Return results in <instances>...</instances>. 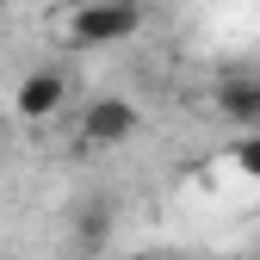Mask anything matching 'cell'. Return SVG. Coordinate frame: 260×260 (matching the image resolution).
<instances>
[{"instance_id":"obj_1","label":"cell","mask_w":260,"mask_h":260,"mask_svg":"<svg viewBox=\"0 0 260 260\" xmlns=\"http://www.w3.org/2000/svg\"><path fill=\"white\" fill-rule=\"evenodd\" d=\"M130 31H143V7H137V0H81V7L62 19V38H69L75 50L124 44Z\"/></svg>"},{"instance_id":"obj_2","label":"cell","mask_w":260,"mask_h":260,"mask_svg":"<svg viewBox=\"0 0 260 260\" xmlns=\"http://www.w3.org/2000/svg\"><path fill=\"white\" fill-rule=\"evenodd\" d=\"M81 143H93V149H118V143H130L143 130V112L130 106V100H118V93H100V100H87L81 106Z\"/></svg>"},{"instance_id":"obj_3","label":"cell","mask_w":260,"mask_h":260,"mask_svg":"<svg viewBox=\"0 0 260 260\" xmlns=\"http://www.w3.org/2000/svg\"><path fill=\"white\" fill-rule=\"evenodd\" d=\"M62 106H69V75H62V69H31V75L13 87V112L31 118V124L56 118Z\"/></svg>"},{"instance_id":"obj_4","label":"cell","mask_w":260,"mask_h":260,"mask_svg":"<svg viewBox=\"0 0 260 260\" xmlns=\"http://www.w3.org/2000/svg\"><path fill=\"white\" fill-rule=\"evenodd\" d=\"M217 112L236 130H260V81H217Z\"/></svg>"},{"instance_id":"obj_5","label":"cell","mask_w":260,"mask_h":260,"mask_svg":"<svg viewBox=\"0 0 260 260\" xmlns=\"http://www.w3.org/2000/svg\"><path fill=\"white\" fill-rule=\"evenodd\" d=\"M106 223H112V211H106V205H87V211H75V242H81V248L106 242Z\"/></svg>"},{"instance_id":"obj_6","label":"cell","mask_w":260,"mask_h":260,"mask_svg":"<svg viewBox=\"0 0 260 260\" xmlns=\"http://www.w3.org/2000/svg\"><path fill=\"white\" fill-rule=\"evenodd\" d=\"M236 168H242L248 180H260V130H248V137L236 143Z\"/></svg>"},{"instance_id":"obj_7","label":"cell","mask_w":260,"mask_h":260,"mask_svg":"<svg viewBox=\"0 0 260 260\" xmlns=\"http://www.w3.org/2000/svg\"><path fill=\"white\" fill-rule=\"evenodd\" d=\"M118 260H155V254H118Z\"/></svg>"}]
</instances>
